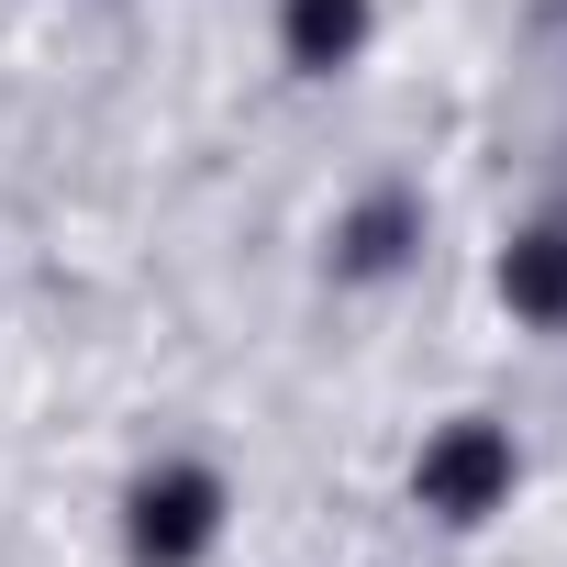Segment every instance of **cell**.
I'll return each instance as SVG.
<instances>
[{
    "label": "cell",
    "instance_id": "obj_3",
    "mask_svg": "<svg viewBox=\"0 0 567 567\" xmlns=\"http://www.w3.org/2000/svg\"><path fill=\"white\" fill-rule=\"evenodd\" d=\"M412 245H423V200H412V189H368V200L334 223V278H390Z\"/></svg>",
    "mask_w": 567,
    "mask_h": 567
},
{
    "label": "cell",
    "instance_id": "obj_5",
    "mask_svg": "<svg viewBox=\"0 0 567 567\" xmlns=\"http://www.w3.org/2000/svg\"><path fill=\"white\" fill-rule=\"evenodd\" d=\"M501 301H512L523 323H567V223L512 234V256H501Z\"/></svg>",
    "mask_w": 567,
    "mask_h": 567
},
{
    "label": "cell",
    "instance_id": "obj_2",
    "mask_svg": "<svg viewBox=\"0 0 567 567\" xmlns=\"http://www.w3.org/2000/svg\"><path fill=\"white\" fill-rule=\"evenodd\" d=\"M512 478H523V456H512V434H501V423H478V412H467V423H445V434L412 456V501H423L434 523H456V534H467V523H489V512L512 501Z\"/></svg>",
    "mask_w": 567,
    "mask_h": 567
},
{
    "label": "cell",
    "instance_id": "obj_1",
    "mask_svg": "<svg viewBox=\"0 0 567 567\" xmlns=\"http://www.w3.org/2000/svg\"><path fill=\"white\" fill-rule=\"evenodd\" d=\"M123 545H134V567H200V556L223 545V478L189 467V456L145 467V478L123 489Z\"/></svg>",
    "mask_w": 567,
    "mask_h": 567
},
{
    "label": "cell",
    "instance_id": "obj_4",
    "mask_svg": "<svg viewBox=\"0 0 567 567\" xmlns=\"http://www.w3.org/2000/svg\"><path fill=\"white\" fill-rule=\"evenodd\" d=\"M368 0H290V12H278V56H290L301 79H334V68H357L368 56Z\"/></svg>",
    "mask_w": 567,
    "mask_h": 567
}]
</instances>
